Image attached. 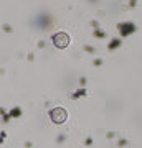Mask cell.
Segmentation results:
<instances>
[{"instance_id":"cell-1","label":"cell","mask_w":142,"mask_h":148,"mask_svg":"<svg viewBox=\"0 0 142 148\" xmlns=\"http://www.w3.org/2000/svg\"><path fill=\"white\" fill-rule=\"evenodd\" d=\"M48 115H50V119L55 123H63L66 120L68 114H66V110H64L63 107H55V109H51V110L48 112Z\"/></svg>"},{"instance_id":"cell-2","label":"cell","mask_w":142,"mask_h":148,"mask_svg":"<svg viewBox=\"0 0 142 148\" xmlns=\"http://www.w3.org/2000/svg\"><path fill=\"white\" fill-rule=\"evenodd\" d=\"M51 40H53V45H55L56 48H66L69 45V36L63 32L55 33V35L51 36Z\"/></svg>"},{"instance_id":"cell-3","label":"cell","mask_w":142,"mask_h":148,"mask_svg":"<svg viewBox=\"0 0 142 148\" xmlns=\"http://www.w3.org/2000/svg\"><path fill=\"white\" fill-rule=\"evenodd\" d=\"M117 30L121 33V36H129V35H132V33L137 30V27L132 21H122V23L117 25Z\"/></svg>"},{"instance_id":"cell-4","label":"cell","mask_w":142,"mask_h":148,"mask_svg":"<svg viewBox=\"0 0 142 148\" xmlns=\"http://www.w3.org/2000/svg\"><path fill=\"white\" fill-rule=\"evenodd\" d=\"M121 40H119V38H112V40H111V43L109 45H107V49H116V48H119L121 46Z\"/></svg>"},{"instance_id":"cell-5","label":"cell","mask_w":142,"mask_h":148,"mask_svg":"<svg viewBox=\"0 0 142 148\" xmlns=\"http://www.w3.org/2000/svg\"><path fill=\"white\" fill-rule=\"evenodd\" d=\"M83 95H86V89H79V90H76L71 97L73 99H79V97H83Z\"/></svg>"},{"instance_id":"cell-6","label":"cell","mask_w":142,"mask_h":148,"mask_svg":"<svg viewBox=\"0 0 142 148\" xmlns=\"http://www.w3.org/2000/svg\"><path fill=\"white\" fill-rule=\"evenodd\" d=\"M20 115H21L20 107H15V109H12L10 110V117H20Z\"/></svg>"},{"instance_id":"cell-7","label":"cell","mask_w":142,"mask_h":148,"mask_svg":"<svg viewBox=\"0 0 142 148\" xmlns=\"http://www.w3.org/2000/svg\"><path fill=\"white\" fill-rule=\"evenodd\" d=\"M94 36H96V38H104L106 33L103 32V30H99V28H96V30H94Z\"/></svg>"},{"instance_id":"cell-8","label":"cell","mask_w":142,"mask_h":148,"mask_svg":"<svg viewBox=\"0 0 142 148\" xmlns=\"http://www.w3.org/2000/svg\"><path fill=\"white\" fill-rule=\"evenodd\" d=\"M84 51H86V53L94 54V48H93V46H89V45H86V46H84Z\"/></svg>"},{"instance_id":"cell-9","label":"cell","mask_w":142,"mask_h":148,"mask_svg":"<svg viewBox=\"0 0 142 148\" xmlns=\"http://www.w3.org/2000/svg\"><path fill=\"white\" fill-rule=\"evenodd\" d=\"M137 5V0H129V7H136Z\"/></svg>"},{"instance_id":"cell-10","label":"cell","mask_w":142,"mask_h":148,"mask_svg":"<svg viewBox=\"0 0 142 148\" xmlns=\"http://www.w3.org/2000/svg\"><path fill=\"white\" fill-rule=\"evenodd\" d=\"M127 145V140H119V147H126Z\"/></svg>"},{"instance_id":"cell-11","label":"cell","mask_w":142,"mask_h":148,"mask_svg":"<svg viewBox=\"0 0 142 148\" xmlns=\"http://www.w3.org/2000/svg\"><path fill=\"white\" fill-rule=\"evenodd\" d=\"M3 30H5L7 33H10V32H12V28H10V25H3Z\"/></svg>"},{"instance_id":"cell-12","label":"cell","mask_w":142,"mask_h":148,"mask_svg":"<svg viewBox=\"0 0 142 148\" xmlns=\"http://www.w3.org/2000/svg\"><path fill=\"white\" fill-rule=\"evenodd\" d=\"M103 64V59H94V66H101Z\"/></svg>"},{"instance_id":"cell-13","label":"cell","mask_w":142,"mask_h":148,"mask_svg":"<svg viewBox=\"0 0 142 148\" xmlns=\"http://www.w3.org/2000/svg\"><path fill=\"white\" fill-rule=\"evenodd\" d=\"M91 25H93L94 28H98V27H99V23H98V20H93V21H91Z\"/></svg>"},{"instance_id":"cell-14","label":"cell","mask_w":142,"mask_h":148,"mask_svg":"<svg viewBox=\"0 0 142 148\" xmlns=\"http://www.w3.org/2000/svg\"><path fill=\"white\" fill-rule=\"evenodd\" d=\"M84 143H86V145H88V147H89L91 143H93V138H86V142H84Z\"/></svg>"},{"instance_id":"cell-15","label":"cell","mask_w":142,"mask_h":148,"mask_svg":"<svg viewBox=\"0 0 142 148\" xmlns=\"http://www.w3.org/2000/svg\"><path fill=\"white\" fill-rule=\"evenodd\" d=\"M79 84H81V86L86 84V77H81V79H79Z\"/></svg>"},{"instance_id":"cell-16","label":"cell","mask_w":142,"mask_h":148,"mask_svg":"<svg viewBox=\"0 0 142 148\" xmlns=\"http://www.w3.org/2000/svg\"><path fill=\"white\" fill-rule=\"evenodd\" d=\"M61 142H64V135H60L58 137V143H61Z\"/></svg>"},{"instance_id":"cell-17","label":"cell","mask_w":142,"mask_h":148,"mask_svg":"<svg viewBox=\"0 0 142 148\" xmlns=\"http://www.w3.org/2000/svg\"><path fill=\"white\" fill-rule=\"evenodd\" d=\"M89 2H96V0H89Z\"/></svg>"}]
</instances>
